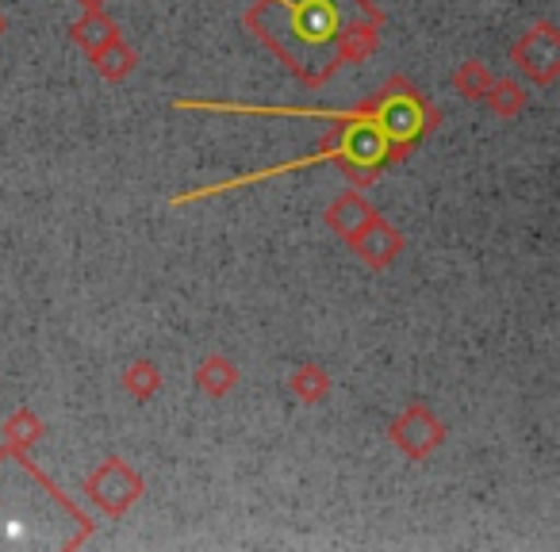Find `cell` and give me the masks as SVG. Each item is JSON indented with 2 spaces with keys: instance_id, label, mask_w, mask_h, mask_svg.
I'll return each instance as SVG.
<instances>
[{
  "instance_id": "12",
  "label": "cell",
  "mask_w": 560,
  "mask_h": 552,
  "mask_svg": "<svg viewBox=\"0 0 560 552\" xmlns=\"http://www.w3.org/2000/svg\"><path fill=\"white\" fill-rule=\"evenodd\" d=\"M488 108L495 111V116H518L522 108H526V89L518 85V81H491L488 89Z\"/></svg>"
},
{
  "instance_id": "13",
  "label": "cell",
  "mask_w": 560,
  "mask_h": 552,
  "mask_svg": "<svg viewBox=\"0 0 560 552\" xmlns=\"http://www.w3.org/2000/svg\"><path fill=\"white\" fill-rule=\"evenodd\" d=\"M491 81L495 78H491L483 62H465V66H457V73H453V89H457L465 101H483Z\"/></svg>"
},
{
  "instance_id": "15",
  "label": "cell",
  "mask_w": 560,
  "mask_h": 552,
  "mask_svg": "<svg viewBox=\"0 0 560 552\" xmlns=\"http://www.w3.org/2000/svg\"><path fill=\"white\" fill-rule=\"evenodd\" d=\"M9 32V16H4V12H0V35Z\"/></svg>"
},
{
  "instance_id": "6",
  "label": "cell",
  "mask_w": 560,
  "mask_h": 552,
  "mask_svg": "<svg viewBox=\"0 0 560 552\" xmlns=\"http://www.w3.org/2000/svg\"><path fill=\"white\" fill-rule=\"evenodd\" d=\"M119 35V27L108 20V12H101V4H89V12L78 20V24L70 27V39L78 43L81 50H85L89 58L96 55V50L104 47V43H112Z\"/></svg>"
},
{
  "instance_id": "7",
  "label": "cell",
  "mask_w": 560,
  "mask_h": 552,
  "mask_svg": "<svg viewBox=\"0 0 560 552\" xmlns=\"http://www.w3.org/2000/svg\"><path fill=\"white\" fill-rule=\"evenodd\" d=\"M234 384H238V368H234V361L223 357V353H211V357H203L200 368H196V388L211 399H223Z\"/></svg>"
},
{
  "instance_id": "16",
  "label": "cell",
  "mask_w": 560,
  "mask_h": 552,
  "mask_svg": "<svg viewBox=\"0 0 560 552\" xmlns=\"http://www.w3.org/2000/svg\"><path fill=\"white\" fill-rule=\"evenodd\" d=\"M81 4H101V0H81Z\"/></svg>"
},
{
  "instance_id": "11",
  "label": "cell",
  "mask_w": 560,
  "mask_h": 552,
  "mask_svg": "<svg viewBox=\"0 0 560 552\" xmlns=\"http://www.w3.org/2000/svg\"><path fill=\"white\" fill-rule=\"evenodd\" d=\"M289 388H292V396H296L300 403H312L315 407V403H323V399L330 396V376L323 373L319 365H304L296 376H292Z\"/></svg>"
},
{
  "instance_id": "14",
  "label": "cell",
  "mask_w": 560,
  "mask_h": 552,
  "mask_svg": "<svg viewBox=\"0 0 560 552\" xmlns=\"http://www.w3.org/2000/svg\"><path fill=\"white\" fill-rule=\"evenodd\" d=\"M376 43H381V35H376V27H373V24L350 27V32L342 35V58H346V62H361V58L373 55Z\"/></svg>"
},
{
  "instance_id": "9",
  "label": "cell",
  "mask_w": 560,
  "mask_h": 552,
  "mask_svg": "<svg viewBox=\"0 0 560 552\" xmlns=\"http://www.w3.org/2000/svg\"><path fill=\"white\" fill-rule=\"evenodd\" d=\"M158 388H162V368H158L154 361L139 357V361H131V365L124 368V391L131 399L147 403V399H154Z\"/></svg>"
},
{
  "instance_id": "2",
  "label": "cell",
  "mask_w": 560,
  "mask_h": 552,
  "mask_svg": "<svg viewBox=\"0 0 560 552\" xmlns=\"http://www.w3.org/2000/svg\"><path fill=\"white\" fill-rule=\"evenodd\" d=\"M514 66H518L522 78L537 81V85H552L560 73V35L549 20L534 24L511 50Z\"/></svg>"
},
{
  "instance_id": "10",
  "label": "cell",
  "mask_w": 560,
  "mask_h": 552,
  "mask_svg": "<svg viewBox=\"0 0 560 552\" xmlns=\"http://www.w3.org/2000/svg\"><path fill=\"white\" fill-rule=\"evenodd\" d=\"M43 437V422L35 411H16L9 414V422H4V453H20L27 449V445H35Z\"/></svg>"
},
{
  "instance_id": "3",
  "label": "cell",
  "mask_w": 560,
  "mask_h": 552,
  "mask_svg": "<svg viewBox=\"0 0 560 552\" xmlns=\"http://www.w3.org/2000/svg\"><path fill=\"white\" fill-rule=\"evenodd\" d=\"M392 442H396V449L404 453V457L411 460H427L430 453L442 445L445 437V426L434 419V411H430L427 403H411L404 414H399L396 422H392Z\"/></svg>"
},
{
  "instance_id": "4",
  "label": "cell",
  "mask_w": 560,
  "mask_h": 552,
  "mask_svg": "<svg viewBox=\"0 0 560 552\" xmlns=\"http://www.w3.org/2000/svg\"><path fill=\"white\" fill-rule=\"evenodd\" d=\"M353 249L361 254V261L373 265V269H384V265H392L399 257V249H404V234L396 231V226H388L381 215L373 219V223L365 226V231L358 234V238L350 242Z\"/></svg>"
},
{
  "instance_id": "1",
  "label": "cell",
  "mask_w": 560,
  "mask_h": 552,
  "mask_svg": "<svg viewBox=\"0 0 560 552\" xmlns=\"http://www.w3.org/2000/svg\"><path fill=\"white\" fill-rule=\"evenodd\" d=\"M85 495H89V503H96L104 514L119 518V514L131 510L135 498L142 495V475L135 472V468L127 465V460L108 457L101 468H93V472H89Z\"/></svg>"
},
{
  "instance_id": "5",
  "label": "cell",
  "mask_w": 560,
  "mask_h": 552,
  "mask_svg": "<svg viewBox=\"0 0 560 552\" xmlns=\"http://www.w3.org/2000/svg\"><path fill=\"white\" fill-rule=\"evenodd\" d=\"M376 219V211L369 208V200L361 192H346V196H338L335 203L327 208V226L338 234V238H346V242H353L361 231H365L369 223Z\"/></svg>"
},
{
  "instance_id": "8",
  "label": "cell",
  "mask_w": 560,
  "mask_h": 552,
  "mask_svg": "<svg viewBox=\"0 0 560 552\" xmlns=\"http://www.w3.org/2000/svg\"><path fill=\"white\" fill-rule=\"evenodd\" d=\"M89 62H93V70L101 73L104 81H124V78H131V70H135L139 58H135V50L124 43V35H116V39L104 43Z\"/></svg>"
}]
</instances>
